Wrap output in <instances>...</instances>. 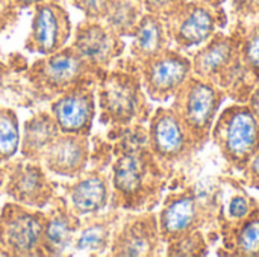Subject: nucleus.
<instances>
[{
  "mask_svg": "<svg viewBox=\"0 0 259 257\" xmlns=\"http://www.w3.org/2000/svg\"><path fill=\"white\" fill-rule=\"evenodd\" d=\"M115 132L111 147L109 208L129 212L153 209L165 186L167 170L159 164L149 147L147 129L143 124L111 127Z\"/></svg>",
  "mask_w": 259,
  "mask_h": 257,
  "instance_id": "nucleus-1",
  "label": "nucleus"
},
{
  "mask_svg": "<svg viewBox=\"0 0 259 257\" xmlns=\"http://www.w3.org/2000/svg\"><path fill=\"white\" fill-rule=\"evenodd\" d=\"M99 120L109 127L143 124L150 118V106L137 68L105 70L96 85Z\"/></svg>",
  "mask_w": 259,
  "mask_h": 257,
  "instance_id": "nucleus-2",
  "label": "nucleus"
},
{
  "mask_svg": "<svg viewBox=\"0 0 259 257\" xmlns=\"http://www.w3.org/2000/svg\"><path fill=\"white\" fill-rule=\"evenodd\" d=\"M103 71L88 64L71 44H67L52 55L39 56L24 71V77L39 100L52 101L79 83L97 82Z\"/></svg>",
  "mask_w": 259,
  "mask_h": 257,
  "instance_id": "nucleus-3",
  "label": "nucleus"
},
{
  "mask_svg": "<svg viewBox=\"0 0 259 257\" xmlns=\"http://www.w3.org/2000/svg\"><path fill=\"white\" fill-rule=\"evenodd\" d=\"M193 74L202 77L225 92H247L252 91L249 74L243 65L240 50V35H223L215 32L214 36L200 45L194 53Z\"/></svg>",
  "mask_w": 259,
  "mask_h": 257,
  "instance_id": "nucleus-4",
  "label": "nucleus"
},
{
  "mask_svg": "<svg viewBox=\"0 0 259 257\" xmlns=\"http://www.w3.org/2000/svg\"><path fill=\"white\" fill-rule=\"evenodd\" d=\"M223 98V89L194 74H191L175 94L171 109L190 132L196 150L202 148L209 141Z\"/></svg>",
  "mask_w": 259,
  "mask_h": 257,
  "instance_id": "nucleus-5",
  "label": "nucleus"
},
{
  "mask_svg": "<svg viewBox=\"0 0 259 257\" xmlns=\"http://www.w3.org/2000/svg\"><path fill=\"white\" fill-rule=\"evenodd\" d=\"M225 161L243 171L259 150V121L247 105L226 108L211 130Z\"/></svg>",
  "mask_w": 259,
  "mask_h": 257,
  "instance_id": "nucleus-6",
  "label": "nucleus"
},
{
  "mask_svg": "<svg viewBox=\"0 0 259 257\" xmlns=\"http://www.w3.org/2000/svg\"><path fill=\"white\" fill-rule=\"evenodd\" d=\"M219 215V200L194 188L170 194L158 215L161 239L168 244L212 223Z\"/></svg>",
  "mask_w": 259,
  "mask_h": 257,
  "instance_id": "nucleus-7",
  "label": "nucleus"
},
{
  "mask_svg": "<svg viewBox=\"0 0 259 257\" xmlns=\"http://www.w3.org/2000/svg\"><path fill=\"white\" fill-rule=\"evenodd\" d=\"M46 212L15 201L0 211V245L8 256H42L41 244Z\"/></svg>",
  "mask_w": 259,
  "mask_h": 257,
  "instance_id": "nucleus-8",
  "label": "nucleus"
},
{
  "mask_svg": "<svg viewBox=\"0 0 259 257\" xmlns=\"http://www.w3.org/2000/svg\"><path fill=\"white\" fill-rule=\"evenodd\" d=\"M137 70L146 95L153 101L164 103L173 98L193 74V62L188 56L168 47L141 62Z\"/></svg>",
  "mask_w": 259,
  "mask_h": 257,
  "instance_id": "nucleus-9",
  "label": "nucleus"
},
{
  "mask_svg": "<svg viewBox=\"0 0 259 257\" xmlns=\"http://www.w3.org/2000/svg\"><path fill=\"white\" fill-rule=\"evenodd\" d=\"M2 191L15 203L33 209L47 208L56 195V185L49 179L41 162L24 158L5 162Z\"/></svg>",
  "mask_w": 259,
  "mask_h": 257,
  "instance_id": "nucleus-10",
  "label": "nucleus"
},
{
  "mask_svg": "<svg viewBox=\"0 0 259 257\" xmlns=\"http://www.w3.org/2000/svg\"><path fill=\"white\" fill-rule=\"evenodd\" d=\"M225 21L226 15L219 6L202 0H187L173 15L165 18V26L170 41L178 48H190L208 42Z\"/></svg>",
  "mask_w": 259,
  "mask_h": 257,
  "instance_id": "nucleus-11",
  "label": "nucleus"
},
{
  "mask_svg": "<svg viewBox=\"0 0 259 257\" xmlns=\"http://www.w3.org/2000/svg\"><path fill=\"white\" fill-rule=\"evenodd\" d=\"M149 121V147L165 170L197 151L190 132L171 106L158 108Z\"/></svg>",
  "mask_w": 259,
  "mask_h": 257,
  "instance_id": "nucleus-12",
  "label": "nucleus"
},
{
  "mask_svg": "<svg viewBox=\"0 0 259 257\" xmlns=\"http://www.w3.org/2000/svg\"><path fill=\"white\" fill-rule=\"evenodd\" d=\"M73 35L70 14L61 2H44L33 8V17L24 48L39 56L64 48Z\"/></svg>",
  "mask_w": 259,
  "mask_h": 257,
  "instance_id": "nucleus-13",
  "label": "nucleus"
},
{
  "mask_svg": "<svg viewBox=\"0 0 259 257\" xmlns=\"http://www.w3.org/2000/svg\"><path fill=\"white\" fill-rule=\"evenodd\" d=\"M158 217L149 211L129 214L120 221L108 254L117 257H150L161 254Z\"/></svg>",
  "mask_w": 259,
  "mask_h": 257,
  "instance_id": "nucleus-14",
  "label": "nucleus"
},
{
  "mask_svg": "<svg viewBox=\"0 0 259 257\" xmlns=\"http://www.w3.org/2000/svg\"><path fill=\"white\" fill-rule=\"evenodd\" d=\"M71 45L88 64L100 70H108L126 48L123 36L102 20L93 18L77 23L71 35Z\"/></svg>",
  "mask_w": 259,
  "mask_h": 257,
  "instance_id": "nucleus-15",
  "label": "nucleus"
},
{
  "mask_svg": "<svg viewBox=\"0 0 259 257\" xmlns=\"http://www.w3.org/2000/svg\"><path fill=\"white\" fill-rule=\"evenodd\" d=\"M97 82L79 83L50 101V114L61 133L88 136L96 118Z\"/></svg>",
  "mask_w": 259,
  "mask_h": 257,
  "instance_id": "nucleus-16",
  "label": "nucleus"
},
{
  "mask_svg": "<svg viewBox=\"0 0 259 257\" xmlns=\"http://www.w3.org/2000/svg\"><path fill=\"white\" fill-rule=\"evenodd\" d=\"M80 229V217L73 214L65 197L56 194L46 212L42 233V256H71V248Z\"/></svg>",
  "mask_w": 259,
  "mask_h": 257,
  "instance_id": "nucleus-17",
  "label": "nucleus"
},
{
  "mask_svg": "<svg viewBox=\"0 0 259 257\" xmlns=\"http://www.w3.org/2000/svg\"><path fill=\"white\" fill-rule=\"evenodd\" d=\"M64 197L77 217H87L105 211L111 201V179L100 168L83 171L73 179V183L62 185Z\"/></svg>",
  "mask_w": 259,
  "mask_h": 257,
  "instance_id": "nucleus-18",
  "label": "nucleus"
},
{
  "mask_svg": "<svg viewBox=\"0 0 259 257\" xmlns=\"http://www.w3.org/2000/svg\"><path fill=\"white\" fill-rule=\"evenodd\" d=\"M90 162L88 136L61 133L44 153L41 164L55 176L74 179L80 176Z\"/></svg>",
  "mask_w": 259,
  "mask_h": 257,
  "instance_id": "nucleus-19",
  "label": "nucleus"
},
{
  "mask_svg": "<svg viewBox=\"0 0 259 257\" xmlns=\"http://www.w3.org/2000/svg\"><path fill=\"white\" fill-rule=\"evenodd\" d=\"M121 221V209L102 211L80 218V229L74 239L71 254L102 256L109 251L115 230Z\"/></svg>",
  "mask_w": 259,
  "mask_h": 257,
  "instance_id": "nucleus-20",
  "label": "nucleus"
},
{
  "mask_svg": "<svg viewBox=\"0 0 259 257\" xmlns=\"http://www.w3.org/2000/svg\"><path fill=\"white\" fill-rule=\"evenodd\" d=\"M132 42L129 48L131 68H137L141 62L168 48L170 36L167 32L165 20L158 15L146 12L132 32Z\"/></svg>",
  "mask_w": 259,
  "mask_h": 257,
  "instance_id": "nucleus-21",
  "label": "nucleus"
},
{
  "mask_svg": "<svg viewBox=\"0 0 259 257\" xmlns=\"http://www.w3.org/2000/svg\"><path fill=\"white\" fill-rule=\"evenodd\" d=\"M59 135L61 130L50 111H41L29 117L23 123V132L20 138L21 158L33 162H41L44 153Z\"/></svg>",
  "mask_w": 259,
  "mask_h": 257,
  "instance_id": "nucleus-22",
  "label": "nucleus"
},
{
  "mask_svg": "<svg viewBox=\"0 0 259 257\" xmlns=\"http://www.w3.org/2000/svg\"><path fill=\"white\" fill-rule=\"evenodd\" d=\"M259 204L241 188L234 189L231 194L225 192V198L219 203V224L222 227L223 238L237 229Z\"/></svg>",
  "mask_w": 259,
  "mask_h": 257,
  "instance_id": "nucleus-23",
  "label": "nucleus"
},
{
  "mask_svg": "<svg viewBox=\"0 0 259 257\" xmlns=\"http://www.w3.org/2000/svg\"><path fill=\"white\" fill-rule=\"evenodd\" d=\"M146 14L143 0H108L102 21L120 36H131Z\"/></svg>",
  "mask_w": 259,
  "mask_h": 257,
  "instance_id": "nucleus-24",
  "label": "nucleus"
},
{
  "mask_svg": "<svg viewBox=\"0 0 259 257\" xmlns=\"http://www.w3.org/2000/svg\"><path fill=\"white\" fill-rule=\"evenodd\" d=\"M225 248L234 256H259V206L229 235L223 238Z\"/></svg>",
  "mask_w": 259,
  "mask_h": 257,
  "instance_id": "nucleus-25",
  "label": "nucleus"
},
{
  "mask_svg": "<svg viewBox=\"0 0 259 257\" xmlns=\"http://www.w3.org/2000/svg\"><path fill=\"white\" fill-rule=\"evenodd\" d=\"M20 124L14 109L0 106V162L11 161L20 150Z\"/></svg>",
  "mask_w": 259,
  "mask_h": 257,
  "instance_id": "nucleus-26",
  "label": "nucleus"
},
{
  "mask_svg": "<svg viewBox=\"0 0 259 257\" xmlns=\"http://www.w3.org/2000/svg\"><path fill=\"white\" fill-rule=\"evenodd\" d=\"M240 50L243 65L249 77L256 83L259 80V23L249 27L244 35H240Z\"/></svg>",
  "mask_w": 259,
  "mask_h": 257,
  "instance_id": "nucleus-27",
  "label": "nucleus"
},
{
  "mask_svg": "<svg viewBox=\"0 0 259 257\" xmlns=\"http://www.w3.org/2000/svg\"><path fill=\"white\" fill-rule=\"evenodd\" d=\"M206 253H208V244L200 230H196L190 235H185L167 244V256H205Z\"/></svg>",
  "mask_w": 259,
  "mask_h": 257,
  "instance_id": "nucleus-28",
  "label": "nucleus"
},
{
  "mask_svg": "<svg viewBox=\"0 0 259 257\" xmlns=\"http://www.w3.org/2000/svg\"><path fill=\"white\" fill-rule=\"evenodd\" d=\"M185 2L187 0H143L146 12L158 15L162 20L173 15Z\"/></svg>",
  "mask_w": 259,
  "mask_h": 257,
  "instance_id": "nucleus-29",
  "label": "nucleus"
},
{
  "mask_svg": "<svg viewBox=\"0 0 259 257\" xmlns=\"http://www.w3.org/2000/svg\"><path fill=\"white\" fill-rule=\"evenodd\" d=\"M71 6L79 9L85 18H93V20H102L108 0H70Z\"/></svg>",
  "mask_w": 259,
  "mask_h": 257,
  "instance_id": "nucleus-30",
  "label": "nucleus"
},
{
  "mask_svg": "<svg viewBox=\"0 0 259 257\" xmlns=\"http://www.w3.org/2000/svg\"><path fill=\"white\" fill-rule=\"evenodd\" d=\"M20 9L12 0H0V35L6 32L18 18Z\"/></svg>",
  "mask_w": 259,
  "mask_h": 257,
  "instance_id": "nucleus-31",
  "label": "nucleus"
},
{
  "mask_svg": "<svg viewBox=\"0 0 259 257\" xmlns=\"http://www.w3.org/2000/svg\"><path fill=\"white\" fill-rule=\"evenodd\" d=\"M232 12L241 20L258 17L259 0H232Z\"/></svg>",
  "mask_w": 259,
  "mask_h": 257,
  "instance_id": "nucleus-32",
  "label": "nucleus"
},
{
  "mask_svg": "<svg viewBox=\"0 0 259 257\" xmlns=\"http://www.w3.org/2000/svg\"><path fill=\"white\" fill-rule=\"evenodd\" d=\"M243 173H244V177H246L249 188H253V189L259 191V150L255 153L252 161L247 164V167L243 170Z\"/></svg>",
  "mask_w": 259,
  "mask_h": 257,
  "instance_id": "nucleus-33",
  "label": "nucleus"
},
{
  "mask_svg": "<svg viewBox=\"0 0 259 257\" xmlns=\"http://www.w3.org/2000/svg\"><path fill=\"white\" fill-rule=\"evenodd\" d=\"M247 106L250 108V111L253 112V115L259 121V80L253 85V88L247 97Z\"/></svg>",
  "mask_w": 259,
  "mask_h": 257,
  "instance_id": "nucleus-34",
  "label": "nucleus"
},
{
  "mask_svg": "<svg viewBox=\"0 0 259 257\" xmlns=\"http://www.w3.org/2000/svg\"><path fill=\"white\" fill-rule=\"evenodd\" d=\"M44 2H62V0H12V3L20 9H29V8H35L36 5L39 3H44Z\"/></svg>",
  "mask_w": 259,
  "mask_h": 257,
  "instance_id": "nucleus-35",
  "label": "nucleus"
},
{
  "mask_svg": "<svg viewBox=\"0 0 259 257\" xmlns=\"http://www.w3.org/2000/svg\"><path fill=\"white\" fill-rule=\"evenodd\" d=\"M3 183H5V164L0 162V191H2Z\"/></svg>",
  "mask_w": 259,
  "mask_h": 257,
  "instance_id": "nucleus-36",
  "label": "nucleus"
},
{
  "mask_svg": "<svg viewBox=\"0 0 259 257\" xmlns=\"http://www.w3.org/2000/svg\"><path fill=\"white\" fill-rule=\"evenodd\" d=\"M202 2H205V3H208V5H212V6H220L223 2H226V0H202Z\"/></svg>",
  "mask_w": 259,
  "mask_h": 257,
  "instance_id": "nucleus-37",
  "label": "nucleus"
},
{
  "mask_svg": "<svg viewBox=\"0 0 259 257\" xmlns=\"http://www.w3.org/2000/svg\"><path fill=\"white\" fill-rule=\"evenodd\" d=\"M0 56H2V52H0ZM5 73H6V67L3 65V62H2V59H0V77H2Z\"/></svg>",
  "mask_w": 259,
  "mask_h": 257,
  "instance_id": "nucleus-38",
  "label": "nucleus"
},
{
  "mask_svg": "<svg viewBox=\"0 0 259 257\" xmlns=\"http://www.w3.org/2000/svg\"><path fill=\"white\" fill-rule=\"evenodd\" d=\"M0 256H8V253L2 248V245H0Z\"/></svg>",
  "mask_w": 259,
  "mask_h": 257,
  "instance_id": "nucleus-39",
  "label": "nucleus"
}]
</instances>
